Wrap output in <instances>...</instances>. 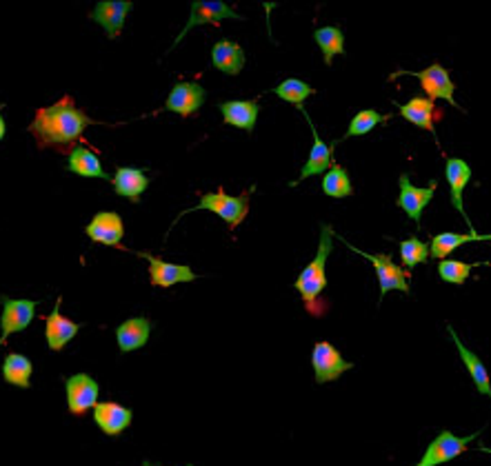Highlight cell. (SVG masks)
Segmentation results:
<instances>
[{
	"label": "cell",
	"mask_w": 491,
	"mask_h": 466,
	"mask_svg": "<svg viewBox=\"0 0 491 466\" xmlns=\"http://www.w3.org/2000/svg\"><path fill=\"white\" fill-rule=\"evenodd\" d=\"M90 125H94V120L78 109L73 98L63 96L52 107H43L36 111L29 125V134L36 138L38 149H56L70 154Z\"/></svg>",
	"instance_id": "6da1fadb"
},
{
	"label": "cell",
	"mask_w": 491,
	"mask_h": 466,
	"mask_svg": "<svg viewBox=\"0 0 491 466\" xmlns=\"http://www.w3.org/2000/svg\"><path fill=\"white\" fill-rule=\"evenodd\" d=\"M332 244H333V229L329 224H323L321 229V243H318V252L316 258L303 269L301 276L296 278V291L301 293L304 309L312 316H323L327 311V300L325 289H327V276H325V267H327V258L332 253Z\"/></svg>",
	"instance_id": "7a4b0ae2"
},
{
	"label": "cell",
	"mask_w": 491,
	"mask_h": 466,
	"mask_svg": "<svg viewBox=\"0 0 491 466\" xmlns=\"http://www.w3.org/2000/svg\"><path fill=\"white\" fill-rule=\"evenodd\" d=\"M196 209H207L214 211L218 218H223L227 223L229 229H236L249 214V191L240 195H227L223 189H218L216 194H203L200 195V203L194 209L183 211L178 218H183L185 214H191Z\"/></svg>",
	"instance_id": "3957f363"
},
{
	"label": "cell",
	"mask_w": 491,
	"mask_h": 466,
	"mask_svg": "<svg viewBox=\"0 0 491 466\" xmlns=\"http://www.w3.org/2000/svg\"><path fill=\"white\" fill-rule=\"evenodd\" d=\"M342 243H345V240H342ZM347 247H350L351 252H356L358 256H362L365 260H370L371 264H374L376 278H378V287H380V300L390 291L409 293V282H407V278H409V271H405V269L396 267L394 260H391V256H387V253H380V256H376V253H367V252H362V249L353 247V244H347Z\"/></svg>",
	"instance_id": "277c9868"
},
{
	"label": "cell",
	"mask_w": 491,
	"mask_h": 466,
	"mask_svg": "<svg viewBox=\"0 0 491 466\" xmlns=\"http://www.w3.org/2000/svg\"><path fill=\"white\" fill-rule=\"evenodd\" d=\"M312 366L318 385H327V382H336L342 373L353 369V362H347L336 347L323 340L313 345Z\"/></svg>",
	"instance_id": "5b68a950"
},
{
	"label": "cell",
	"mask_w": 491,
	"mask_h": 466,
	"mask_svg": "<svg viewBox=\"0 0 491 466\" xmlns=\"http://www.w3.org/2000/svg\"><path fill=\"white\" fill-rule=\"evenodd\" d=\"M65 391H67V409L72 415L81 418L87 411L94 409L98 404V394L101 386L90 373H76V376L65 377Z\"/></svg>",
	"instance_id": "8992f818"
},
{
	"label": "cell",
	"mask_w": 491,
	"mask_h": 466,
	"mask_svg": "<svg viewBox=\"0 0 491 466\" xmlns=\"http://www.w3.org/2000/svg\"><path fill=\"white\" fill-rule=\"evenodd\" d=\"M478 435H480V431L478 433L467 435V438L454 435L451 431H440L438 438L427 446L425 455H422V460L416 466H440L445 462H451L454 458L463 455L465 451H467V446L474 442Z\"/></svg>",
	"instance_id": "52a82bcc"
},
{
	"label": "cell",
	"mask_w": 491,
	"mask_h": 466,
	"mask_svg": "<svg viewBox=\"0 0 491 466\" xmlns=\"http://www.w3.org/2000/svg\"><path fill=\"white\" fill-rule=\"evenodd\" d=\"M227 18H232V21H243V16L236 14L227 3H223V0H194V3H191L189 21L183 27V32L178 33V38H176V43L171 45V49L178 45V43L183 41V38L188 36L194 27H200V24H207V23H223V21H227Z\"/></svg>",
	"instance_id": "ba28073f"
},
{
	"label": "cell",
	"mask_w": 491,
	"mask_h": 466,
	"mask_svg": "<svg viewBox=\"0 0 491 466\" xmlns=\"http://www.w3.org/2000/svg\"><path fill=\"white\" fill-rule=\"evenodd\" d=\"M400 73L419 78L422 91L427 93V98H429L431 102H436L438 98H445L449 105L463 109V107H460L454 98L456 85H454V81L449 78V71H447L443 65H438V62H434V65H429L427 70H422V71H400Z\"/></svg>",
	"instance_id": "9c48e42d"
},
{
	"label": "cell",
	"mask_w": 491,
	"mask_h": 466,
	"mask_svg": "<svg viewBox=\"0 0 491 466\" xmlns=\"http://www.w3.org/2000/svg\"><path fill=\"white\" fill-rule=\"evenodd\" d=\"M0 304H3V316H0V328H3V338L0 345L7 342L12 333H21L32 325L34 316H36L38 302L34 300H14V298L0 296Z\"/></svg>",
	"instance_id": "30bf717a"
},
{
	"label": "cell",
	"mask_w": 491,
	"mask_h": 466,
	"mask_svg": "<svg viewBox=\"0 0 491 466\" xmlns=\"http://www.w3.org/2000/svg\"><path fill=\"white\" fill-rule=\"evenodd\" d=\"M85 233L91 243L105 244V247H122L120 243L125 238V224L116 211H101L87 224Z\"/></svg>",
	"instance_id": "8fae6325"
},
{
	"label": "cell",
	"mask_w": 491,
	"mask_h": 466,
	"mask_svg": "<svg viewBox=\"0 0 491 466\" xmlns=\"http://www.w3.org/2000/svg\"><path fill=\"white\" fill-rule=\"evenodd\" d=\"M398 185H400L398 207L405 211V214L409 215V220H414V223L420 227L422 211H425L427 204H429L431 198H434L438 183H429V186H414L409 183V176L402 174L400 180H398Z\"/></svg>",
	"instance_id": "7c38bea8"
},
{
	"label": "cell",
	"mask_w": 491,
	"mask_h": 466,
	"mask_svg": "<svg viewBox=\"0 0 491 466\" xmlns=\"http://www.w3.org/2000/svg\"><path fill=\"white\" fill-rule=\"evenodd\" d=\"M205 100H207V91H205L203 85H198V82H178L167 96L165 109L188 118L194 116L205 105Z\"/></svg>",
	"instance_id": "4fadbf2b"
},
{
	"label": "cell",
	"mask_w": 491,
	"mask_h": 466,
	"mask_svg": "<svg viewBox=\"0 0 491 466\" xmlns=\"http://www.w3.org/2000/svg\"><path fill=\"white\" fill-rule=\"evenodd\" d=\"M139 256L149 262V282L154 284V287L169 289V287H174V284L194 282V280L198 278L194 271H191L188 264L165 262V260L151 256V253H139Z\"/></svg>",
	"instance_id": "5bb4252c"
},
{
	"label": "cell",
	"mask_w": 491,
	"mask_h": 466,
	"mask_svg": "<svg viewBox=\"0 0 491 466\" xmlns=\"http://www.w3.org/2000/svg\"><path fill=\"white\" fill-rule=\"evenodd\" d=\"M131 7H134L131 0H101V3L91 9L90 18L101 24L107 36L114 41V38L120 36L122 24H125V18L127 14L131 12Z\"/></svg>",
	"instance_id": "9a60e30c"
},
{
	"label": "cell",
	"mask_w": 491,
	"mask_h": 466,
	"mask_svg": "<svg viewBox=\"0 0 491 466\" xmlns=\"http://www.w3.org/2000/svg\"><path fill=\"white\" fill-rule=\"evenodd\" d=\"M131 420H134V411L118 402H98L94 406L96 426L110 438H116L122 431L130 429Z\"/></svg>",
	"instance_id": "2e32d148"
},
{
	"label": "cell",
	"mask_w": 491,
	"mask_h": 466,
	"mask_svg": "<svg viewBox=\"0 0 491 466\" xmlns=\"http://www.w3.org/2000/svg\"><path fill=\"white\" fill-rule=\"evenodd\" d=\"M61 302L63 298H58L56 307L53 311L45 318V338H47V347L52 351H63L67 345L78 336L82 325L78 322H72L70 318H65L61 313Z\"/></svg>",
	"instance_id": "e0dca14e"
},
{
	"label": "cell",
	"mask_w": 491,
	"mask_h": 466,
	"mask_svg": "<svg viewBox=\"0 0 491 466\" xmlns=\"http://www.w3.org/2000/svg\"><path fill=\"white\" fill-rule=\"evenodd\" d=\"M445 176H447V183H449V191H451V204H454V209L458 211L460 215H463L465 223H467V227L471 229V233H478L474 229V224H471V220L467 218V211H465V204H463L465 186H467L469 180H471V166L465 163L463 158H447Z\"/></svg>",
	"instance_id": "ac0fdd59"
},
{
	"label": "cell",
	"mask_w": 491,
	"mask_h": 466,
	"mask_svg": "<svg viewBox=\"0 0 491 466\" xmlns=\"http://www.w3.org/2000/svg\"><path fill=\"white\" fill-rule=\"evenodd\" d=\"M301 111L304 114V118H307L309 127H312L313 147H312V151H309L307 163H304V166L301 169V178H298L296 183H292V186L303 183V180L312 178V176L325 174V171H329L333 166V145H325V142H323L321 136H318L316 127L312 125V118L307 116V111H304V109H301Z\"/></svg>",
	"instance_id": "d6986e66"
},
{
	"label": "cell",
	"mask_w": 491,
	"mask_h": 466,
	"mask_svg": "<svg viewBox=\"0 0 491 466\" xmlns=\"http://www.w3.org/2000/svg\"><path fill=\"white\" fill-rule=\"evenodd\" d=\"M218 109H220V114H223L225 125L238 127V129L247 131V134H252L254 131V127H256V120H258V114H260L258 100L220 102Z\"/></svg>",
	"instance_id": "ffe728a7"
},
{
	"label": "cell",
	"mask_w": 491,
	"mask_h": 466,
	"mask_svg": "<svg viewBox=\"0 0 491 466\" xmlns=\"http://www.w3.org/2000/svg\"><path fill=\"white\" fill-rule=\"evenodd\" d=\"M111 185L118 195L139 204L142 191L149 186V178L145 176V171L136 169V166H118L116 174L111 176Z\"/></svg>",
	"instance_id": "44dd1931"
},
{
	"label": "cell",
	"mask_w": 491,
	"mask_h": 466,
	"mask_svg": "<svg viewBox=\"0 0 491 466\" xmlns=\"http://www.w3.org/2000/svg\"><path fill=\"white\" fill-rule=\"evenodd\" d=\"M151 336V322L147 318H130V320L122 322L120 327L116 328V342L118 349L122 353H130L136 349H142L147 345Z\"/></svg>",
	"instance_id": "7402d4cb"
},
{
	"label": "cell",
	"mask_w": 491,
	"mask_h": 466,
	"mask_svg": "<svg viewBox=\"0 0 491 466\" xmlns=\"http://www.w3.org/2000/svg\"><path fill=\"white\" fill-rule=\"evenodd\" d=\"M211 65L227 76H238L245 67V52L238 43L220 38L211 49Z\"/></svg>",
	"instance_id": "603a6c76"
},
{
	"label": "cell",
	"mask_w": 491,
	"mask_h": 466,
	"mask_svg": "<svg viewBox=\"0 0 491 466\" xmlns=\"http://www.w3.org/2000/svg\"><path fill=\"white\" fill-rule=\"evenodd\" d=\"M398 109H400V116L405 118V120H409L411 125L420 127V129L429 131V134L436 138V142H438V134H436V127H434V116L440 114V111H436V102H431L429 98L414 96L409 102H407V105H398Z\"/></svg>",
	"instance_id": "cb8c5ba5"
},
{
	"label": "cell",
	"mask_w": 491,
	"mask_h": 466,
	"mask_svg": "<svg viewBox=\"0 0 491 466\" xmlns=\"http://www.w3.org/2000/svg\"><path fill=\"white\" fill-rule=\"evenodd\" d=\"M447 331H449L451 340H454L456 349H458V353H460V360H463L465 366H467V371H469L471 380H474L476 389H478V394L491 397V380H489L487 366H485L483 362H480V357L476 356L474 351H469L467 347H465L463 342H460L458 333L454 331V327H447Z\"/></svg>",
	"instance_id": "d4e9b609"
},
{
	"label": "cell",
	"mask_w": 491,
	"mask_h": 466,
	"mask_svg": "<svg viewBox=\"0 0 491 466\" xmlns=\"http://www.w3.org/2000/svg\"><path fill=\"white\" fill-rule=\"evenodd\" d=\"M67 171L81 176V178H101L111 180V176L102 169L101 158L90 149V147L76 145L70 151V163H67Z\"/></svg>",
	"instance_id": "484cf974"
},
{
	"label": "cell",
	"mask_w": 491,
	"mask_h": 466,
	"mask_svg": "<svg viewBox=\"0 0 491 466\" xmlns=\"http://www.w3.org/2000/svg\"><path fill=\"white\" fill-rule=\"evenodd\" d=\"M485 240H491L489 235H480V233H438L431 238V247H429V258H440L445 260V256L454 253L456 249L463 247L467 243H485Z\"/></svg>",
	"instance_id": "4316f807"
},
{
	"label": "cell",
	"mask_w": 491,
	"mask_h": 466,
	"mask_svg": "<svg viewBox=\"0 0 491 466\" xmlns=\"http://www.w3.org/2000/svg\"><path fill=\"white\" fill-rule=\"evenodd\" d=\"M32 373L34 365L27 356L23 353H9L3 362V380L12 386H21L29 389L32 386Z\"/></svg>",
	"instance_id": "83f0119b"
},
{
	"label": "cell",
	"mask_w": 491,
	"mask_h": 466,
	"mask_svg": "<svg viewBox=\"0 0 491 466\" xmlns=\"http://www.w3.org/2000/svg\"><path fill=\"white\" fill-rule=\"evenodd\" d=\"M313 38H316L318 47H321L323 61H325L327 67H332L333 56L345 53V36H342L341 27H321L313 32Z\"/></svg>",
	"instance_id": "f1b7e54d"
},
{
	"label": "cell",
	"mask_w": 491,
	"mask_h": 466,
	"mask_svg": "<svg viewBox=\"0 0 491 466\" xmlns=\"http://www.w3.org/2000/svg\"><path fill=\"white\" fill-rule=\"evenodd\" d=\"M323 191L329 198H350V195H353L350 174L341 165H333L325 174V180H323Z\"/></svg>",
	"instance_id": "f546056e"
},
{
	"label": "cell",
	"mask_w": 491,
	"mask_h": 466,
	"mask_svg": "<svg viewBox=\"0 0 491 466\" xmlns=\"http://www.w3.org/2000/svg\"><path fill=\"white\" fill-rule=\"evenodd\" d=\"M272 91L276 93L281 100L289 102V105H294V107H298V109H303V102L307 100L309 96H313V93H316V90H313L312 85L298 81V78H287V81H283L281 85L274 87Z\"/></svg>",
	"instance_id": "4dcf8cb0"
},
{
	"label": "cell",
	"mask_w": 491,
	"mask_h": 466,
	"mask_svg": "<svg viewBox=\"0 0 491 466\" xmlns=\"http://www.w3.org/2000/svg\"><path fill=\"white\" fill-rule=\"evenodd\" d=\"M485 264L489 262H460V260H440L438 264V273L440 278L445 280V282L449 284H465L467 282V278L471 276V271H474L476 267H485Z\"/></svg>",
	"instance_id": "1f68e13d"
},
{
	"label": "cell",
	"mask_w": 491,
	"mask_h": 466,
	"mask_svg": "<svg viewBox=\"0 0 491 466\" xmlns=\"http://www.w3.org/2000/svg\"><path fill=\"white\" fill-rule=\"evenodd\" d=\"M400 260L405 264V269H414L416 264H425L429 260V244L422 243V240L411 235V238L402 240L400 243Z\"/></svg>",
	"instance_id": "d6a6232c"
},
{
	"label": "cell",
	"mask_w": 491,
	"mask_h": 466,
	"mask_svg": "<svg viewBox=\"0 0 491 466\" xmlns=\"http://www.w3.org/2000/svg\"><path fill=\"white\" fill-rule=\"evenodd\" d=\"M390 116H382L378 114L376 109H361L356 116L351 118L350 122V129H347L345 134V140L347 138H356V136H365L370 134L374 127L380 125V122H385Z\"/></svg>",
	"instance_id": "836d02e7"
},
{
	"label": "cell",
	"mask_w": 491,
	"mask_h": 466,
	"mask_svg": "<svg viewBox=\"0 0 491 466\" xmlns=\"http://www.w3.org/2000/svg\"><path fill=\"white\" fill-rule=\"evenodd\" d=\"M5 131H7V125H5V118H3V105H0V140L5 138Z\"/></svg>",
	"instance_id": "e575fe53"
},
{
	"label": "cell",
	"mask_w": 491,
	"mask_h": 466,
	"mask_svg": "<svg viewBox=\"0 0 491 466\" xmlns=\"http://www.w3.org/2000/svg\"><path fill=\"white\" fill-rule=\"evenodd\" d=\"M480 451H483V453H491L489 446H480Z\"/></svg>",
	"instance_id": "d590c367"
},
{
	"label": "cell",
	"mask_w": 491,
	"mask_h": 466,
	"mask_svg": "<svg viewBox=\"0 0 491 466\" xmlns=\"http://www.w3.org/2000/svg\"><path fill=\"white\" fill-rule=\"evenodd\" d=\"M140 466H154V464H149V462H142ZM188 466H191V464H188Z\"/></svg>",
	"instance_id": "8d00e7d4"
}]
</instances>
